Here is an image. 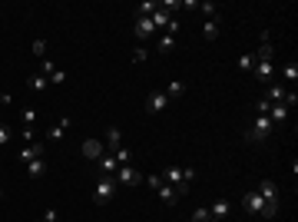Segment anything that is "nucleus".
I'll use <instances>...</instances> for the list:
<instances>
[{
	"label": "nucleus",
	"mask_w": 298,
	"mask_h": 222,
	"mask_svg": "<svg viewBox=\"0 0 298 222\" xmlns=\"http://www.w3.org/2000/svg\"><path fill=\"white\" fill-rule=\"evenodd\" d=\"M159 176L176 189V196H189V182L196 179V169H182V166H166Z\"/></svg>",
	"instance_id": "f257e3e1"
},
{
	"label": "nucleus",
	"mask_w": 298,
	"mask_h": 222,
	"mask_svg": "<svg viewBox=\"0 0 298 222\" xmlns=\"http://www.w3.org/2000/svg\"><path fill=\"white\" fill-rule=\"evenodd\" d=\"M272 133H275V123L268 120V116H255V123L245 130V139L249 143H265Z\"/></svg>",
	"instance_id": "f03ea898"
},
{
	"label": "nucleus",
	"mask_w": 298,
	"mask_h": 222,
	"mask_svg": "<svg viewBox=\"0 0 298 222\" xmlns=\"http://www.w3.org/2000/svg\"><path fill=\"white\" fill-rule=\"evenodd\" d=\"M113 196H116V179L99 176L96 186H93V202H96V206H106V202H113Z\"/></svg>",
	"instance_id": "7ed1b4c3"
},
{
	"label": "nucleus",
	"mask_w": 298,
	"mask_h": 222,
	"mask_svg": "<svg viewBox=\"0 0 298 222\" xmlns=\"http://www.w3.org/2000/svg\"><path fill=\"white\" fill-rule=\"evenodd\" d=\"M265 206H268V202H265L262 196L255 192V189H252V192H245V196H242V209L249 212V216H265Z\"/></svg>",
	"instance_id": "20e7f679"
},
{
	"label": "nucleus",
	"mask_w": 298,
	"mask_h": 222,
	"mask_svg": "<svg viewBox=\"0 0 298 222\" xmlns=\"http://www.w3.org/2000/svg\"><path fill=\"white\" fill-rule=\"evenodd\" d=\"M143 182V173L132 166H120L116 169V186H139Z\"/></svg>",
	"instance_id": "39448f33"
},
{
	"label": "nucleus",
	"mask_w": 298,
	"mask_h": 222,
	"mask_svg": "<svg viewBox=\"0 0 298 222\" xmlns=\"http://www.w3.org/2000/svg\"><path fill=\"white\" fill-rule=\"evenodd\" d=\"M132 37L136 40H153L156 37V27L149 17H136V23H132Z\"/></svg>",
	"instance_id": "423d86ee"
},
{
	"label": "nucleus",
	"mask_w": 298,
	"mask_h": 222,
	"mask_svg": "<svg viewBox=\"0 0 298 222\" xmlns=\"http://www.w3.org/2000/svg\"><path fill=\"white\" fill-rule=\"evenodd\" d=\"M255 192H258V196H262L268 206H278V186H275V179H262Z\"/></svg>",
	"instance_id": "0eeeda50"
},
{
	"label": "nucleus",
	"mask_w": 298,
	"mask_h": 222,
	"mask_svg": "<svg viewBox=\"0 0 298 222\" xmlns=\"http://www.w3.org/2000/svg\"><path fill=\"white\" fill-rule=\"evenodd\" d=\"M80 153L86 156V159H93V163H96L99 156L106 153V146L99 143V139H93V136H89V139H83V146H80Z\"/></svg>",
	"instance_id": "6e6552de"
},
{
	"label": "nucleus",
	"mask_w": 298,
	"mask_h": 222,
	"mask_svg": "<svg viewBox=\"0 0 298 222\" xmlns=\"http://www.w3.org/2000/svg\"><path fill=\"white\" fill-rule=\"evenodd\" d=\"M40 156H46V146L43 143H30L20 149V163L27 166V163H33V159H40Z\"/></svg>",
	"instance_id": "1a4fd4ad"
},
{
	"label": "nucleus",
	"mask_w": 298,
	"mask_h": 222,
	"mask_svg": "<svg viewBox=\"0 0 298 222\" xmlns=\"http://www.w3.org/2000/svg\"><path fill=\"white\" fill-rule=\"evenodd\" d=\"M166 106H169V100H166L163 89H156V93H149V96H146V110H149V113H163Z\"/></svg>",
	"instance_id": "9d476101"
},
{
	"label": "nucleus",
	"mask_w": 298,
	"mask_h": 222,
	"mask_svg": "<svg viewBox=\"0 0 298 222\" xmlns=\"http://www.w3.org/2000/svg\"><path fill=\"white\" fill-rule=\"evenodd\" d=\"M96 166H99V173H103V176H116L120 163H116V156H113V153H103V156L96 159Z\"/></svg>",
	"instance_id": "9b49d317"
},
{
	"label": "nucleus",
	"mask_w": 298,
	"mask_h": 222,
	"mask_svg": "<svg viewBox=\"0 0 298 222\" xmlns=\"http://www.w3.org/2000/svg\"><path fill=\"white\" fill-rule=\"evenodd\" d=\"M285 93H288L285 83L272 80V83H268V89H265V100H268V103H282V100H285Z\"/></svg>",
	"instance_id": "f8f14e48"
},
{
	"label": "nucleus",
	"mask_w": 298,
	"mask_h": 222,
	"mask_svg": "<svg viewBox=\"0 0 298 222\" xmlns=\"http://www.w3.org/2000/svg\"><path fill=\"white\" fill-rule=\"evenodd\" d=\"M70 123H73L70 116H60V123L46 130V139H50V143H56V139H63V136H66V130H70Z\"/></svg>",
	"instance_id": "ddd939ff"
},
{
	"label": "nucleus",
	"mask_w": 298,
	"mask_h": 222,
	"mask_svg": "<svg viewBox=\"0 0 298 222\" xmlns=\"http://www.w3.org/2000/svg\"><path fill=\"white\" fill-rule=\"evenodd\" d=\"M229 212H232V202L229 199H215L209 206V216H212V219H222V222H225V219H229Z\"/></svg>",
	"instance_id": "4468645a"
},
{
	"label": "nucleus",
	"mask_w": 298,
	"mask_h": 222,
	"mask_svg": "<svg viewBox=\"0 0 298 222\" xmlns=\"http://www.w3.org/2000/svg\"><path fill=\"white\" fill-rule=\"evenodd\" d=\"M103 146H106L110 153H116V149L123 146V130H120V126H110V130H106V143H103Z\"/></svg>",
	"instance_id": "2eb2a0df"
},
{
	"label": "nucleus",
	"mask_w": 298,
	"mask_h": 222,
	"mask_svg": "<svg viewBox=\"0 0 298 222\" xmlns=\"http://www.w3.org/2000/svg\"><path fill=\"white\" fill-rule=\"evenodd\" d=\"M149 20H153V27H156V34H159V30H166V27H169V20H172V13L166 10L163 3H159V10L153 13V17H149Z\"/></svg>",
	"instance_id": "dca6fc26"
},
{
	"label": "nucleus",
	"mask_w": 298,
	"mask_h": 222,
	"mask_svg": "<svg viewBox=\"0 0 298 222\" xmlns=\"http://www.w3.org/2000/svg\"><path fill=\"white\" fill-rule=\"evenodd\" d=\"M252 73H255V80H258V83H272V77H275V67H272V63H255Z\"/></svg>",
	"instance_id": "f3484780"
},
{
	"label": "nucleus",
	"mask_w": 298,
	"mask_h": 222,
	"mask_svg": "<svg viewBox=\"0 0 298 222\" xmlns=\"http://www.w3.org/2000/svg\"><path fill=\"white\" fill-rule=\"evenodd\" d=\"M288 113H292V110H288L285 103H272V110H268V120L278 126V123H285V120H288Z\"/></svg>",
	"instance_id": "a211bd4d"
},
{
	"label": "nucleus",
	"mask_w": 298,
	"mask_h": 222,
	"mask_svg": "<svg viewBox=\"0 0 298 222\" xmlns=\"http://www.w3.org/2000/svg\"><path fill=\"white\" fill-rule=\"evenodd\" d=\"M156 50H159V53H172V50H176V37L156 34Z\"/></svg>",
	"instance_id": "6ab92c4d"
},
{
	"label": "nucleus",
	"mask_w": 298,
	"mask_h": 222,
	"mask_svg": "<svg viewBox=\"0 0 298 222\" xmlns=\"http://www.w3.org/2000/svg\"><path fill=\"white\" fill-rule=\"evenodd\" d=\"M43 173H46V156H40V159L27 163V176H30V179H40Z\"/></svg>",
	"instance_id": "aec40b11"
},
{
	"label": "nucleus",
	"mask_w": 298,
	"mask_h": 222,
	"mask_svg": "<svg viewBox=\"0 0 298 222\" xmlns=\"http://www.w3.org/2000/svg\"><path fill=\"white\" fill-rule=\"evenodd\" d=\"M163 93H166V100L172 103V100H179V96L186 93V87H182V80H169V87H166Z\"/></svg>",
	"instance_id": "412c9836"
},
{
	"label": "nucleus",
	"mask_w": 298,
	"mask_h": 222,
	"mask_svg": "<svg viewBox=\"0 0 298 222\" xmlns=\"http://www.w3.org/2000/svg\"><path fill=\"white\" fill-rule=\"evenodd\" d=\"M156 192H159V199H163L166 206H176V199H179V196H176V189L169 186V182H166V179H163V186L156 189Z\"/></svg>",
	"instance_id": "4be33fe9"
},
{
	"label": "nucleus",
	"mask_w": 298,
	"mask_h": 222,
	"mask_svg": "<svg viewBox=\"0 0 298 222\" xmlns=\"http://www.w3.org/2000/svg\"><path fill=\"white\" fill-rule=\"evenodd\" d=\"M156 10H159V3H156V0H143V3L136 7V17H153Z\"/></svg>",
	"instance_id": "5701e85b"
},
{
	"label": "nucleus",
	"mask_w": 298,
	"mask_h": 222,
	"mask_svg": "<svg viewBox=\"0 0 298 222\" xmlns=\"http://www.w3.org/2000/svg\"><path fill=\"white\" fill-rule=\"evenodd\" d=\"M202 37L212 44V40L219 37V20H206V23H202Z\"/></svg>",
	"instance_id": "b1692460"
},
{
	"label": "nucleus",
	"mask_w": 298,
	"mask_h": 222,
	"mask_svg": "<svg viewBox=\"0 0 298 222\" xmlns=\"http://www.w3.org/2000/svg\"><path fill=\"white\" fill-rule=\"evenodd\" d=\"M46 87H50V80H46L43 73H33V77H30V89H33V93H43Z\"/></svg>",
	"instance_id": "393cba45"
},
{
	"label": "nucleus",
	"mask_w": 298,
	"mask_h": 222,
	"mask_svg": "<svg viewBox=\"0 0 298 222\" xmlns=\"http://www.w3.org/2000/svg\"><path fill=\"white\" fill-rule=\"evenodd\" d=\"M199 10H202V17H206V20H215V17H219V7H215V3H209V0H206V3H196Z\"/></svg>",
	"instance_id": "a878e982"
},
{
	"label": "nucleus",
	"mask_w": 298,
	"mask_h": 222,
	"mask_svg": "<svg viewBox=\"0 0 298 222\" xmlns=\"http://www.w3.org/2000/svg\"><path fill=\"white\" fill-rule=\"evenodd\" d=\"M282 77H285L288 83L295 87V80H298V63H285V67H282Z\"/></svg>",
	"instance_id": "bb28decb"
},
{
	"label": "nucleus",
	"mask_w": 298,
	"mask_h": 222,
	"mask_svg": "<svg viewBox=\"0 0 298 222\" xmlns=\"http://www.w3.org/2000/svg\"><path fill=\"white\" fill-rule=\"evenodd\" d=\"M113 156H116V163H120V166H129V159H132V153L126 149V146H120V149H116Z\"/></svg>",
	"instance_id": "cd10ccee"
},
{
	"label": "nucleus",
	"mask_w": 298,
	"mask_h": 222,
	"mask_svg": "<svg viewBox=\"0 0 298 222\" xmlns=\"http://www.w3.org/2000/svg\"><path fill=\"white\" fill-rule=\"evenodd\" d=\"M53 70H56V67H53V60H46V56H43V60H40V70H37V73H43V77L50 80V77H53Z\"/></svg>",
	"instance_id": "c85d7f7f"
},
{
	"label": "nucleus",
	"mask_w": 298,
	"mask_h": 222,
	"mask_svg": "<svg viewBox=\"0 0 298 222\" xmlns=\"http://www.w3.org/2000/svg\"><path fill=\"white\" fill-rule=\"evenodd\" d=\"M146 60H149V50L146 46H136L132 50V63H146Z\"/></svg>",
	"instance_id": "c756f323"
},
{
	"label": "nucleus",
	"mask_w": 298,
	"mask_h": 222,
	"mask_svg": "<svg viewBox=\"0 0 298 222\" xmlns=\"http://www.w3.org/2000/svg\"><path fill=\"white\" fill-rule=\"evenodd\" d=\"M33 56H40V60L46 56V40H43V37H40V40H33Z\"/></svg>",
	"instance_id": "7c9ffc66"
},
{
	"label": "nucleus",
	"mask_w": 298,
	"mask_h": 222,
	"mask_svg": "<svg viewBox=\"0 0 298 222\" xmlns=\"http://www.w3.org/2000/svg\"><path fill=\"white\" fill-rule=\"evenodd\" d=\"M192 222H209V206H199V209L192 212Z\"/></svg>",
	"instance_id": "2f4dec72"
},
{
	"label": "nucleus",
	"mask_w": 298,
	"mask_h": 222,
	"mask_svg": "<svg viewBox=\"0 0 298 222\" xmlns=\"http://www.w3.org/2000/svg\"><path fill=\"white\" fill-rule=\"evenodd\" d=\"M255 67V53H245V56H239V70H252Z\"/></svg>",
	"instance_id": "473e14b6"
},
{
	"label": "nucleus",
	"mask_w": 298,
	"mask_h": 222,
	"mask_svg": "<svg viewBox=\"0 0 298 222\" xmlns=\"http://www.w3.org/2000/svg\"><path fill=\"white\" fill-rule=\"evenodd\" d=\"M50 83H53V87H63V83H66V70L56 67V70H53V77H50Z\"/></svg>",
	"instance_id": "72a5a7b5"
},
{
	"label": "nucleus",
	"mask_w": 298,
	"mask_h": 222,
	"mask_svg": "<svg viewBox=\"0 0 298 222\" xmlns=\"http://www.w3.org/2000/svg\"><path fill=\"white\" fill-rule=\"evenodd\" d=\"M33 120H37V110H30V106H27V110L20 113V123H23V126H33Z\"/></svg>",
	"instance_id": "f704fd0d"
},
{
	"label": "nucleus",
	"mask_w": 298,
	"mask_h": 222,
	"mask_svg": "<svg viewBox=\"0 0 298 222\" xmlns=\"http://www.w3.org/2000/svg\"><path fill=\"white\" fill-rule=\"evenodd\" d=\"M10 139H13V130H10V126H3V123H0V146H7Z\"/></svg>",
	"instance_id": "c9c22d12"
},
{
	"label": "nucleus",
	"mask_w": 298,
	"mask_h": 222,
	"mask_svg": "<svg viewBox=\"0 0 298 222\" xmlns=\"http://www.w3.org/2000/svg\"><path fill=\"white\" fill-rule=\"evenodd\" d=\"M143 182H146L149 189H159V186H163V176H159V173H153V176H146Z\"/></svg>",
	"instance_id": "e433bc0d"
},
{
	"label": "nucleus",
	"mask_w": 298,
	"mask_h": 222,
	"mask_svg": "<svg viewBox=\"0 0 298 222\" xmlns=\"http://www.w3.org/2000/svg\"><path fill=\"white\" fill-rule=\"evenodd\" d=\"M255 110H258V116H268V110H272V103H268V100L262 96V100L255 103Z\"/></svg>",
	"instance_id": "4c0bfd02"
},
{
	"label": "nucleus",
	"mask_w": 298,
	"mask_h": 222,
	"mask_svg": "<svg viewBox=\"0 0 298 222\" xmlns=\"http://www.w3.org/2000/svg\"><path fill=\"white\" fill-rule=\"evenodd\" d=\"M282 103H285L288 110H292V106L298 103V93H295V89H288V93H285V100H282Z\"/></svg>",
	"instance_id": "58836bf2"
},
{
	"label": "nucleus",
	"mask_w": 298,
	"mask_h": 222,
	"mask_svg": "<svg viewBox=\"0 0 298 222\" xmlns=\"http://www.w3.org/2000/svg\"><path fill=\"white\" fill-rule=\"evenodd\" d=\"M43 222H60V216H56V209H46V212H43Z\"/></svg>",
	"instance_id": "ea45409f"
},
{
	"label": "nucleus",
	"mask_w": 298,
	"mask_h": 222,
	"mask_svg": "<svg viewBox=\"0 0 298 222\" xmlns=\"http://www.w3.org/2000/svg\"><path fill=\"white\" fill-rule=\"evenodd\" d=\"M23 143H33V126H23Z\"/></svg>",
	"instance_id": "a19ab883"
},
{
	"label": "nucleus",
	"mask_w": 298,
	"mask_h": 222,
	"mask_svg": "<svg viewBox=\"0 0 298 222\" xmlns=\"http://www.w3.org/2000/svg\"><path fill=\"white\" fill-rule=\"evenodd\" d=\"M209 222H222V219H212V216H209Z\"/></svg>",
	"instance_id": "79ce46f5"
},
{
	"label": "nucleus",
	"mask_w": 298,
	"mask_h": 222,
	"mask_svg": "<svg viewBox=\"0 0 298 222\" xmlns=\"http://www.w3.org/2000/svg\"><path fill=\"white\" fill-rule=\"evenodd\" d=\"M0 199H3V189H0Z\"/></svg>",
	"instance_id": "37998d69"
},
{
	"label": "nucleus",
	"mask_w": 298,
	"mask_h": 222,
	"mask_svg": "<svg viewBox=\"0 0 298 222\" xmlns=\"http://www.w3.org/2000/svg\"><path fill=\"white\" fill-rule=\"evenodd\" d=\"M40 222H43V219H40Z\"/></svg>",
	"instance_id": "c03bdc74"
}]
</instances>
